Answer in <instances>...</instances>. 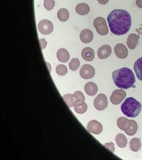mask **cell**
Masks as SVG:
<instances>
[{
    "label": "cell",
    "mask_w": 142,
    "mask_h": 160,
    "mask_svg": "<svg viewBox=\"0 0 142 160\" xmlns=\"http://www.w3.org/2000/svg\"><path fill=\"white\" fill-rule=\"evenodd\" d=\"M107 20L110 30L115 35H125L132 26L131 16L126 10H113L108 16Z\"/></svg>",
    "instance_id": "6da1fadb"
},
{
    "label": "cell",
    "mask_w": 142,
    "mask_h": 160,
    "mask_svg": "<svg viewBox=\"0 0 142 160\" xmlns=\"http://www.w3.org/2000/svg\"><path fill=\"white\" fill-rule=\"evenodd\" d=\"M112 78L115 86L121 89L132 88L136 81L132 71L127 68L115 70L112 73Z\"/></svg>",
    "instance_id": "7a4b0ae2"
},
{
    "label": "cell",
    "mask_w": 142,
    "mask_h": 160,
    "mask_svg": "<svg viewBox=\"0 0 142 160\" xmlns=\"http://www.w3.org/2000/svg\"><path fill=\"white\" fill-rule=\"evenodd\" d=\"M142 104L133 98H128L121 105L123 113L129 118H135L140 115L142 110Z\"/></svg>",
    "instance_id": "3957f363"
},
{
    "label": "cell",
    "mask_w": 142,
    "mask_h": 160,
    "mask_svg": "<svg viewBox=\"0 0 142 160\" xmlns=\"http://www.w3.org/2000/svg\"><path fill=\"white\" fill-rule=\"evenodd\" d=\"M94 26L97 32L100 35H107L108 33V28L107 27L106 21L102 17H98L94 20Z\"/></svg>",
    "instance_id": "277c9868"
},
{
    "label": "cell",
    "mask_w": 142,
    "mask_h": 160,
    "mask_svg": "<svg viewBox=\"0 0 142 160\" xmlns=\"http://www.w3.org/2000/svg\"><path fill=\"white\" fill-rule=\"evenodd\" d=\"M38 28L42 34L49 35L53 31V25L49 20H43L38 23Z\"/></svg>",
    "instance_id": "5b68a950"
},
{
    "label": "cell",
    "mask_w": 142,
    "mask_h": 160,
    "mask_svg": "<svg viewBox=\"0 0 142 160\" xmlns=\"http://www.w3.org/2000/svg\"><path fill=\"white\" fill-rule=\"evenodd\" d=\"M94 106L96 110L102 111L107 108L108 100L107 96L105 94H100L94 101Z\"/></svg>",
    "instance_id": "8992f818"
},
{
    "label": "cell",
    "mask_w": 142,
    "mask_h": 160,
    "mask_svg": "<svg viewBox=\"0 0 142 160\" xmlns=\"http://www.w3.org/2000/svg\"><path fill=\"white\" fill-rule=\"evenodd\" d=\"M126 95H127V93L125 90H115L113 91L112 95H111V96L110 98V102L113 105H119L125 98Z\"/></svg>",
    "instance_id": "52a82bcc"
},
{
    "label": "cell",
    "mask_w": 142,
    "mask_h": 160,
    "mask_svg": "<svg viewBox=\"0 0 142 160\" xmlns=\"http://www.w3.org/2000/svg\"><path fill=\"white\" fill-rule=\"evenodd\" d=\"M80 76L84 79H91L95 75V69L91 65H83L80 71Z\"/></svg>",
    "instance_id": "ba28073f"
},
{
    "label": "cell",
    "mask_w": 142,
    "mask_h": 160,
    "mask_svg": "<svg viewBox=\"0 0 142 160\" xmlns=\"http://www.w3.org/2000/svg\"><path fill=\"white\" fill-rule=\"evenodd\" d=\"M87 129L90 133L99 135L102 131L103 126L100 123L96 120H92L88 123Z\"/></svg>",
    "instance_id": "9c48e42d"
},
{
    "label": "cell",
    "mask_w": 142,
    "mask_h": 160,
    "mask_svg": "<svg viewBox=\"0 0 142 160\" xmlns=\"http://www.w3.org/2000/svg\"><path fill=\"white\" fill-rule=\"evenodd\" d=\"M115 53L118 58L123 59L128 55V51L126 46L122 43H118L115 47Z\"/></svg>",
    "instance_id": "30bf717a"
},
{
    "label": "cell",
    "mask_w": 142,
    "mask_h": 160,
    "mask_svg": "<svg viewBox=\"0 0 142 160\" xmlns=\"http://www.w3.org/2000/svg\"><path fill=\"white\" fill-rule=\"evenodd\" d=\"M112 53V48L110 45H105L101 46L97 51L98 58L101 60L107 58Z\"/></svg>",
    "instance_id": "8fae6325"
},
{
    "label": "cell",
    "mask_w": 142,
    "mask_h": 160,
    "mask_svg": "<svg viewBox=\"0 0 142 160\" xmlns=\"http://www.w3.org/2000/svg\"><path fill=\"white\" fill-rule=\"evenodd\" d=\"M93 36L92 31L89 29H85L80 33V39L85 43L91 42L93 39Z\"/></svg>",
    "instance_id": "7c38bea8"
},
{
    "label": "cell",
    "mask_w": 142,
    "mask_h": 160,
    "mask_svg": "<svg viewBox=\"0 0 142 160\" xmlns=\"http://www.w3.org/2000/svg\"><path fill=\"white\" fill-rule=\"evenodd\" d=\"M140 38L139 35H136L135 33H132L130 36H128L127 44L130 49L133 50L135 48L138 44Z\"/></svg>",
    "instance_id": "4fadbf2b"
},
{
    "label": "cell",
    "mask_w": 142,
    "mask_h": 160,
    "mask_svg": "<svg viewBox=\"0 0 142 160\" xmlns=\"http://www.w3.org/2000/svg\"><path fill=\"white\" fill-rule=\"evenodd\" d=\"M82 57L86 61H92L95 58V51L92 48H85L82 51Z\"/></svg>",
    "instance_id": "5bb4252c"
},
{
    "label": "cell",
    "mask_w": 142,
    "mask_h": 160,
    "mask_svg": "<svg viewBox=\"0 0 142 160\" xmlns=\"http://www.w3.org/2000/svg\"><path fill=\"white\" fill-rule=\"evenodd\" d=\"M63 100H65V102L68 105L69 108L75 107L77 103L78 98L75 94H67L63 96Z\"/></svg>",
    "instance_id": "9a60e30c"
},
{
    "label": "cell",
    "mask_w": 142,
    "mask_h": 160,
    "mask_svg": "<svg viewBox=\"0 0 142 160\" xmlns=\"http://www.w3.org/2000/svg\"><path fill=\"white\" fill-rule=\"evenodd\" d=\"M98 90L97 85L92 82L87 83L85 85V91L89 96H95Z\"/></svg>",
    "instance_id": "2e32d148"
},
{
    "label": "cell",
    "mask_w": 142,
    "mask_h": 160,
    "mask_svg": "<svg viewBox=\"0 0 142 160\" xmlns=\"http://www.w3.org/2000/svg\"><path fill=\"white\" fill-rule=\"evenodd\" d=\"M57 58L61 62H67L70 59V54L65 48H61L57 52Z\"/></svg>",
    "instance_id": "e0dca14e"
},
{
    "label": "cell",
    "mask_w": 142,
    "mask_h": 160,
    "mask_svg": "<svg viewBox=\"0 0 142 160\" xmlns=\"http://www.w3.org/2000/svg\"><path fill=\"white\" fill-rule=\"evenodd\" d=\"M76 10L79 15L82 16L87 15L90 12V6L86 3H81L77 5Z\"/></svg>",
    "instance_id": "ac0fdd59"
},
{
    "label": "cell",
    "mask_w": 142,
    "mask_h": 160,
    "mask_svg": "<svg viewBox=\"0 0 142 160\" xmlns=\"http://www.w3.org/2000/svg\"><path fill=\"white\" fill-rule=\"evenodd\" d=\"M134 70L138 78L142 81V57L135 61L134 65Z\"/></svg>",
    "instance_id": "d6986e66"
},
{
    "label": "cell",
    "mask_w": 142,
    "mask_h": 160,
    "mask_svg": "<svg viewBox=\"0 0 142 160\" xmlns=\"http://www.w3.org/2000/svg\"><path fill=\"white\" fill-rule=\"evenodd\" d=\"M117 125L120 130L125 131L130 127V120L124 117H121L118 119Z\"/></svg>",
    "instance_id": "ffe728a7"
},
{
    "label": "cell",
    "mask_w": 142,
    "mask_h": 160,
    "mask_svg": "<svg viewBox=\"0 0 142 160\" xmlns=\"http://www.w3.org/2000/svg\"><path fill=\"white\" fill-rule=\"evenodd\" d=\"M138 128L137 123L135 120H130V127L125 131V132L129 136H133L137 132Z\"/></svg>",
    "instance_id": "44dd1931"
},
{
    "label": "cell",
    "mask_w": 142,
    "mask_h": 160,
    "mask_svg": "<svg viewBox=\"0 0 142 160\" xmlns=\"http://www.w3.org/2000/svg\"><path fill=\"white\" fill-rule=\"evenodd\" d=\"M115 141L118 147L120 148H124L127 145V139L125 135L120 133L117 135L115 138Z\"/></svg>",
    "instance_id": "7402d4cb"
},
{
    "label": "cell",
    "mask_w": 142,
    "mask_h": 160,
    "mask_svg": "<svg viewBox=\"0 0 142 160\" xmlns=\"http://www.w3.org/2000/svg\"><path fill=\"white\" fill-rule=\"evenodd\" d=\"M141 148L140 140L138 138H134L130 142V148L133 152H138Z\"/></svg>",
    "instance_id": "603a6c76"
},
{
    "label": "cell",
    "mask_w": 142,
    "mask_h": 160,
    "mask_svg": "<svg viewBox=\"0 0 142 160\" xmlns=\"http://www.w3.org/2000/svg\"><path fill=\"white\" fill-rule=\"evenodd\" d=\"M69 16H70L69 12L66 8H61L58 11V18L62 22L67 21L68 20V18H69Z\"/></svg>",
    "instance_id": "cb8c5ba5"
},
{
    "label": "cell",
    "mask_w": 142,
    "mask_h": 160,
    "mask_svg": "<svg viewBox=\"0 0 142 160\" xmlns=\"http://www.w3.org/2000/svg\"><path fill=\"white\" fill-rule=\"evenodd\" d=\"M80 66V60L77 58H72L69 63L70 70H72V71H76L79 68Z\"/></svg>",
    "instance_id": "d4e9b609"
},
{
    "label": "cell",
    "mask_w": 142,
    "mask_h": 160,
    "mask_svg": "<svg viewBox=\"0 0 142 160\" xmlns=\"http://www.w3.org/2000/svg\"><path fill=\"white\" fill-rule=\"evenodd\" d=\"M56 73L60 76H64L66 75L68 72L67 68L63 65H58L57 68H56Z\"/></svg>",
    "instance_id": "484cf974"
},
{
    "label": "cell",
    "mask_w": 142,
    "mask_h": 160,
    "mask_svg": "<svg viewBox=\"0 0 142 160\" xmlns=\"http://www.w3.org/2000/svg\"><path fill=\"white\" fill-rule=\"evenodd\" d=\"M74 109H75L76 112L80 113V114H82V113L86 112L87 110V105L86 103H84L83 105L75 106Z\"/></svg>",
    "instance_id": "4316f807"
},
{
    "label": "cell",
    "mask_w": 142,
    "mask_h": 160,
    "mask_svg": "<svg viewBox=\"0 0 142 160\" xmlns=\"http://www.w3.org/2000/svg\"><path fill=\"white\" fill-rule=\"evenodd\" d=\"M74 94L77 96V98H78V101L77 103V105H76L75 106L83 105L84 103H85V96L83 95L82 92L76 91Z\"/></svg>",
    "instance_id": "83f0119b"
},
{
    "label": "cell",
    "mask_w": 142,
    "mask_h": 160,
    "mask_svg": "<svg viewBox=\"0 0 142 160\" xmlns=\"http://www.w3.org/2000/svg\"><path fill=\"white\" fill-rule=\"evenodd\" d=\"M55 0H45L44 1V6L48 11H50L53 9L55 8Z\"/></svg>",
    "instance_id": "f1b7e54d"
},
{
    "label": "cell",
    "mask_w": 142,
    "mask_h": 160,
    "mask_svg": "<svg viewBox=\"0 0 142 160\" xmlns=\"http://www.w3.org/2000/svg\"><path fill=\"white\" fill-rule=\"evenodd\" d=\"M105 146L107 149L110 150L112 152H114L115 151V147L114 143L112 142L107 143L105 145Z\"/></svg>",
    "instance_id": "f546056e"
},
{
    "label": "cell",
    "mask_w": 142,
    "mask_h": 160,
    "mask_svg": "<svg viewBox=\"0 0 142 160\" xmlns=\"http://www.w3.org/2000/svg\"><path fill=\"white\" fill-rule=\"evenodd\" d=\"M40 44H41V48L42 49H44L45 48H46L47 46V43L46 42V41L45 40V38H41L40 40Z\"/></svg>",
    "instance_id": "4dcf8cb0"
},
{
    "label": "cell",
    "mask_w": 142,
    "mask_h": 160,
    "mask_svg": "<svg viewBox=\"0 0 142 160\" xmlns=\"http://www.w3.org/2000/svg\"><path fill=\"white\" fill-rule=\"evenodd\" d=\"M97 1L98 2L100 3V4L105 5H106L109 2L110 0H97Z\"/></svg>",
    "instance_id": "1f68e13d"
},
{
    "label": "cell",
    "mask_w": 142,
    "mask_h": 160,
    "mask_svg": "<svg viewBox=\"0 0 142 160\" xmlns=\"http://www.w3.org/2000/svg\"><path fill=\"white\" fill-rule=\"evenodd\" d=\"M136 5L138 8H142V0H136Z\"/></svg>",
    "instance_id": "d6a6232c"
}]
</instances>
